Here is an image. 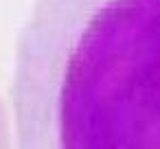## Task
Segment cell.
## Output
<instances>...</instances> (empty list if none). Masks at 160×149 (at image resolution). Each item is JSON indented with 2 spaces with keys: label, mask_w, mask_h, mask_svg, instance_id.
<instances>
[{
  "label": "cell",
  "mask_w": 160,
  "mask_h": 149,
  "mask_svg": "<svg viewBox=\"0 0 160 149\" xmlns=\"http://www.w3.org/2000/svg\"><path fill=\"white\" fill-rule=\"evenodd\" d=\"M11 110L16 149H160V0H35Z\"/></svg>",
  "instance_id": "obj_1"
}]
</instances>
